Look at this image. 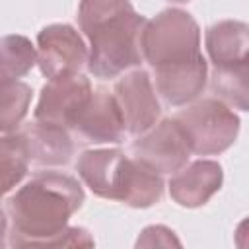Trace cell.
<instances>
[{"mask_svg":"<svg viewBox=\"0 0 249 249\" xmlns=\"http://www.w3.org/2000/svg\"><path fill=\"white\" fill-rule=\"evenodd\" d=\"M189 148L196 156L226 152L237 138L239 117L222 99H200L175 117Z\"/></svg>","mask_w":249,"mask_h":249,"instance_id":"277c9868","label":"cell"},{"mask_svg":"<svg viewBox=\"0 0 249 249\" xmlns=\"http://www.w3.org/2000/svg\"><path fill=\"white\" fill-rule=\"evenodd\" d=\"M171 2H189V0H171Z\"/></svg>","mask_w":249,"mask_h":249,"instance_id":"ffe728a7","label":"cell"},{"mask_svg":"<svg viewBox=\"0 0 249 249\" xmlns=\"http://www.w3.org/2000/svg\"><path fill=\"white\" fill-rule=\"evenodd\" d=\"M233 241L239 249H249V216L243 218L237 228H235V235H233Z\"/></svg>","mask_w":249,"mask_h":249,"instance_id":"d6986e66","label":"cell"},{"mask_svg":"<svg viewBox=\"0 0 249 249\" xmlns=\"http://www.w3.org/2000/svg\"><path fill=\"white\" fill-rule=\"evenodd\" d=\"M31 88L25 82L10 80L2 82V113H0V128L4 134L16 132L19 123L25 119L29 101H31Z\"/></svg>","mask_w":249,"mask_h":249,"instance_id":"e0dca14e","label":"cell"},{"mask_svg":"<svg viewBox=\"0 0 249 249\" xmlns=\"http://www.w3.org/2000/svg\"><path fill=\"white\" fill-rule=\"evenodd\" d=\"M76 169L93 195L124 202L132 187L136 158H126L119 148L86 150L78 158Z\"/></svg>","mask_w":249,"mask_h":249,"instance_id":"5b68a950","label":"cell"},{"mask_svg":"<svg viewBox=\"0 0 249 249\" xmlns=\"http://www.w3.org/2000/svg\"><path fill=\"white\" fill-rule=\"evenodd\" d=\"M154 245H163V247L175 245V247H181V241L173 235V231L169 228H165V226H150L138 237L136 247H154Z\"/></svg>","mask_w":249,"mask_h":249,"instance_id":"ac0fdd59","label":"cell"},{"mask_svg":"<svg viewBox=\"0 0 249 249\" xmlns=\"http://www.w3.org/2000/svg\"><path fill=\"white\" fill-rule=\"evenodd\" d=\"M37 64L45 78L53 80L80 72L88 62V51L80 33L68 23H53L37 35Z\"/></svg>","mask_w":249,"mask_h":249,"instance_id":"52a82bcc","label":"cell"},{"mask_svg":"<svg viewBox=\"0 0 249 249\" xmlns=\"http://www.w3.org/2000/svg\"><path fill=\"white\" fill-rule=\"evenodd\" d=\"M224 171L218 161L196 160L169 179V195L179 206L198 208L220 191Z\"/></svg>","mask_w":249,"mask_h":249,"instance_id":"8fae6325","label":"cell"},{"mask_svg":"<svg viewBox=\"0 0 249 249\" xmlns=\"http://www.w3.org/2000/svg\"><path fill=\"white\" fill-rule=\"evenodd\" d=\"M82 185L58 171H41L4 200V247H91L84 228H68L84 202Z\"/></svg>","mask_w":249,"mask_h":249,"instance_id":"6da1fadb","label":"cell"},{"mask_svg":"<svg viewBox=\"0 0 249 249\" xmlns=\"http://www.w3.org/2000/svg\"><path fill=\"white\" fill-rule=\"evenodd\" d=\"M132 154L160 173H175L185 167L193 152L175 119H163L134 140Z\"/></svg>","mask_w":249,"mask_h":249,"instance_id":"ba28073f","label":"cell"},{"mask_svg":"<svg viewBox=\"0 0 249 249\" xmlns=\"http://www.w3.org/2000/svg\"><path fill=\"white\" fill-rule=\"evenodd\" d=\"M124 117L115 93L107 89L93 91L88 107L78 117L74 130L93 144H119L124 136Z\"/></svg>","mask_w":249,"mask_h":249,"instance_id":"30bf717a","label":"cell"},{"mask_svg":"<svg viewBox=\"0 0 249 249\" xmlns=\"http://www.w3.org/2000/svg\"><path fill=\"white\" fill-rule=\"evenodd\" d=\"M37 62L31 41L23 35H6L2 39V82L25 76Z\"/></svg>","mask_w":249,"mask_h":249,"instance_id":"2e32d148","label":"cell"},{"mask_svg":"<svg viewBox=\"0 0 249 249\" xmlns=\"http://www.w3.org/2000/svg\"><path fill=\"white\" fill-rule=\"evenodd\" d=\"M23 136L29 146L31 161L39 167H54L66 165L74 154V142L68 134V128L35 121L33 124L25 126Z\"/></svg>","mask_w":249,"mask_h":249,"instance_id":"7c38bea8","label":"cell"},{"mask_svg":"<svg viewBox=\"0 0 249 249\" xmlns=\"http://www.w3.org/2000/svg\"><path fill=\"white\" fill-rule=\"evenodd\" d=\"M91 95V84L80 72L53 78L41 89L35 107V121L74 128L78 117L88 107Z\"/></svg>","mask_w":249,"mask_h":249,"instance_id":"8992f818","label":"cell"},{"mask_svg":"<svg viewBox=\"0 0 249 249\" xmlns=\"http://www.w3.org/2000/svg\"><path fill=\"white\" fill-rule=\"evenodd\" d=\"M146 21L128 0H82L78 23L91 47L88 70L99 80H111L126 68L140 66Z\"/></svg>","mask_w":249,"mask_h":249,"instance_id":"3957f363","label":"cell"},{"mask_svg":"<svg viewBox=\"0 0 249 249\" xmlns=\"http://www.w3.org/2000/svg\"><path fill=\"white\" fill-rule=\"evenodd\" d=\"M115 97L130 134L148 132L160 119L161 107L146 70L138 68L124 74L115 84Z\"/></svg>","mask_w":249,"mask_h":249,"instance_id":"9c48e42d","label":"cell"},{"mask_svg":"<svg viewBox=\"0 0 249 249\" xmlns=\"http://www.w3.org/2000/svg\"><path fill=\"white\" fill-rule=\"evenodd\" d=\"M212 91L228 105L249 111V53L230 66L214 68Z\"/></svg>","mask_w":249,"mask_h":249,"instance_id":"5bb4252c","label":"cell"},{"mask_svg":"<svg viewBox=\"0 0 249 249\" xmlns=\"http://www.w3.org/2000/svg\"><path fill=\"white\" fill-rule=\"evenodd\" d=\"M31 161L29 146L23 132H8L0 140V163H2V193H10L27 173Z\"/></svg>","mask_w":249,"mask_h":249,"instance_id":"9a60e30c","label":"cell"},{"mask_svg":"<svg viewBox=\"0 0 249 249\" xmlns=\"http://www.w3.org/2000/svg\"><path fill=\"white\" fill-rule=\"evenodd\" d=\"M142 54L156 72L160 95L173 107L187 105L206 88L208 64L200 53V29L191 14L169 8L148 19Z\"/></svg>","mask_w":249,"mask_h":249,"instance_id":"7a4b0ae2","label":"cell"},{"mask_svg":"<svg viewBox=\"0 0 249 249\" xmlns=\"http://www.w3.org/2000/svg\"><path fill=\"white\" fill-rule=\"evenodd\" d=\"M206 51L214 68L230 66L249 53V25L237 19H224L206 29Z\"/></svg>","mask_w":249,"mask_h":249,"instance_id":"4fadbf2b","label":"cell"}]
</instances>
